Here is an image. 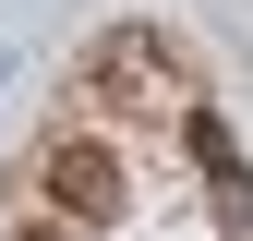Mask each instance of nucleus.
Wrapping results in <instances>:
<instances>
[{
  "mask_svg": "<svg viewBox=\"0 0 253 241\" xmlns=\"http://www.w3.org/2000/svg\"><path fill=\"white\" fill-rule=\"evenodd\" d=\"M48 193H60V217H84V229H97V217H121V157H109V145H48Z\"/></svg>",
  "mask_w": 253,
  "mask_h": 241,
  "instance_id": "nucleus-1",
  "label": "nucleus"
},
{
  "mask_svg": "<svg viewBox=\"0 0 253 241\" xmlns=\"http://www.w3.org/2000/svg\"><path fill=\"white\" fill-rule=\"evenodd\" d=\"M24 241H60V229H24Z\"/></svg>",
  "mask_w": 253,
  "mask_h": 241,
  "instance_id": "nucleus-2",
  "label": "nucleus"
}]
</instances>
